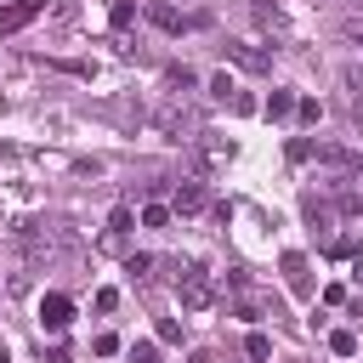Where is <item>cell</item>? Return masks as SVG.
Listing matches in <instances>:
<instances>
[{
    "label": "cell",
    "mask_w": 363,
    "mask_h": 363,
    "mask_svg": "<svg viewBox=\"0 0 363 363\" xmlns=\"http://www.w3.org/2000/svg\"><path fill=\"white\" fill-rule=\"evenodd\" d=\"M244 352H250V357H255V363H267V357H272V340H267V335H261V329H255V335H250V340H244Z\"/></svg>",
    "instance_id": "4fadbf2b"
},
{
    "label": "cell",
    "mask_w": 363,
    "mask_h": 363,
    "mask_svg": "<svg viewBox=\"0 0 363 363\" xmlns=\"http://www.w3.org/2000/svg\"><path fill=\"white\" fill-rule=\"evenodd\" d=\"M346 34H363V0L346 6Z\"/></svg>",
    "instance_id": "2e32d148"
},
{
    "label": "cell",
    "mask_w": 363,
    "mask_h": 363,
    "mask_svg": "<svg viewBox=\"0 0 363 363\" xmlns=\"http://www.w3.org/2000/svg\"><path fill=\"white\" fill-rule=\"evenodd\" d=\"M119 306V289H96V312H113Z\"/></svg>",
    "instance_id": "ac0fdd59"
},
{
    "label": "cell",
    "mask_w": 363,
    "mask_h": 363,
    "mask_svg": "<svg viewBox=\"0 0 363 363\" xmlns=\"http://www.w3.org/2000/svg\"><path fill=\"white\" fill-rule=\"evenodd\" d=\"M125 233H130V204H119L108 216V233H102V250H125Z\"/></svg>",
    "instance_id": "ba28073f"
},
{
    "label": "cell",
    "mask_w": 363,
    "mask_h": 363,
    "mask_svg": "<svg viewBox=\"0 0 363 363\" xmlns=\"http://www.w3.org/2000/svg\"><path fill=\"white\" fill-rule=\"evenodd\" d=\"M130 17H136V6H130V0H119V6H113V28H130Z\"/></svg>",
    "instance_id": "e0dca14e"
},
{
    "label": "cell",
    "mask_w": 363,
    "mask_h": 363,
    "mask_svg": "<svg viewBox=\"0 0 363 363\" xmlns=\"http://www.w3.org/2000/svg\"><path fill=\"white\" fill-rule=\"evenodd\" d=\"M284 113H295V96L289 91H272L267 96V119H284Z\"/></svg>",
    "instance_id": "30bf717a"
},
{
    "label": "cell",
    "mask_w": 363,
    "mask_h": 363,
    "mask_svg": "<svg viewBox=\"0 0 363 363\" xmlns=\"http://www.w3.org/2000/svg\"><path fill=\"white\" fill-rule=\"evenodd\" d=\"M176 295H182V306H187V312H204V306L216 301V272H210V267H199V261L176 267Z\"/></svg>",
    "instance_id": "7a4b0ae2"
},
{
    "label": "cell",
    "mask_w": 363,
    "mask_h": 363,
    "mask_svg": "<svg viewBox=\"0 0 363 363\" xmlns=\"http://www.w3.org/2000/svg\"><path fill=\"white\" fill-rule=\"evenodd\" d=\"M142 227H170V204H142Z\"/></svg>",
    "instance_id": "7c38bea8"
},
{
    "label": "cell",
    "mask_w": 363,
    "mask_h": 363,
    "mask_svg": "<svg viewBox=\"0 0 363 363\" xmlns=\"http://www.w3.org/2000/svg\"><path fill=\"white\" fill-rule=\"evenodd\" d=\"M130 363H159V346H153V340H136V346H130Z\"/></svg>",
    "instance_id": "5bb4252c"
},
{
    "label": "cell",
    "mask_w": 363,
    "mask_h": 363,
    "mask_svg": "<svg viewBox=\"0 0 363 363\" xmlns=\"http://www.w3.org/2000/svg\"><path fill=\"white\" fill-rule=\"evenodd\" d=\"M40 11H45V0H11V6H0V34H17V28H28Z\"/></svg>",
    "instance_id": "8992f818"
},
{
    "label": "cell",
    "mask_w": 363,
    "mask_h": 363,
    "mask_svg": "<svg viewBox=\"0 0 363 363\" xmlns=\"http://www.w3.org/2000/svg\"><path fill=\"white\" fill-rule=\"evenodd\" d=\"M193 147H199V164H204V170H221V164L233 159V142H227V136H216V130H199V136H193Z\"/></svg>",
    "instance_id": "5b68a950"
},
{
    "label": "cell",
    "mask_w": 363,
    "mask_h": 363,
    "mask_svg": "<svg viewBox=\"0 0 363 363\" xmlns=\"http://www.w3.org/2000/svg\"><path fill=\"white\" fill-rule=\"evenodd\" d=\"M312 6H318V0H312Z\"/></svg>",
    "instance_id": "44dd1931"
},
{
    "label": "cell",
    "mask_w": 363,
    "mask_h": 363,
    "mask_svg": "<svg viewBox=\"0 0 363 363\" xmlns=\"http://www.w3.org/2000/svg\"><path fill=\"white\" fill-rule=\"evenodd\" d=\"M153 130L164 136V142H193L204 125H199V113H193V102H182V96H170V102H159L153 108Z\"/></svg>",
    "instance_id": "6da1fadb"
},
{
    "label": "cell",
    "mask_w": 363,
    "mask_h": 363,
    "mask_svg": "<svg viewBox=\"0 0 363 363\" xmlns=\"http://www.w3.org/2000/svg\"><path fill=\"white\" fill-rule=\"evenodd\" d=\"M147 17H153V23L164 28V34H176V28H182V17H176L170 6H147Z\"/></svg>",
    "instance_id": "8fae6325"
},
{
    "label": "cell",
    "mask_w": 363,
    "mask_h": 363,
    "mask_svg": "<svg viewBox=\"0 0 363 363\" xmlns=\"http://www.w3.org/2000/svg\"><path fill=\"white\" fill-rule=\"evenodd\" d=\"M352 125L363 130V96H352Z\"/></svg>",
    "instance_id": "d6986e66"
},
{
    "label": "cell",
    "mask_w": 363,
    "mask_h": 363,
    "mask_svg": "<svg viewBox=\"0 0 363 363\" xmlns=\"http://www.w3.org/2000/svg\"><path fill=\"white\" fill-rule=\"evenodd\" d=\"M68 318H74L68 295H45V301H40V323H45L51 335H62V329H68Z\"/></svg>",
    "instance_id": "52a82bcc"
},
{
    "label": "cell",
    "mask_w": 363,
    "mask_h": 363,
    "mask_svg": "<svg viewBox=\"0 0 363 363\" xmlns=\"http://www.w3.org/2000/svg\"><path fill=\"white\" fill-rule=\"evenodd\" d=\"M295 113H301L306 125H318V113H323V108H318V96H301V102H295Z\"/></svg>",
    "instance_id": "9a60e30c"
},
{
    "label": "cell",
    "mask_w": 363,
    "mask_h": 363,
    "mask_svg": "<svg viewBox=\"0 0 363 363\" xmlns=\"http://www.w3.org/2000/svg\"><path fill=\"white\" fill-rule=\"evenodd\" d=\"M45 363H68V346H57V352H51V357H45Z\"/></svg>",
    "instance_id": "ffe728a7"
},
{
    "label": "cell",
    "mask_w": 363,
    "mask_h": 363,
    "mask_svg": "<svg viewBox=\"0 0 363 363\" xmlns=\"http://www.w3.org/2000/svg\"><path fill=\"white\" fill-rule=\"evenodd\" d=\"M329 352H335V357H357V335H352V329H335V335H329Z\"/></svg>",
    "instance_id": "9c48e42d"
},
{
    "label": "cell",
    "mask_w": 363,
    "mask_h": 363,
    "mask_svg": "<svg viewBox=\"0 0 363 363\" xmlns=\"http://www.w3.org/2000/svg\"><path fill=\"white\" fill-rule=\"evenodd\" d=\"M227 62H238L244 74H267L272 68V51H261L255 40H227Z\"/></svg>",
    "instance_id": "3957f363"
},
{
    "label": "cell",
    "mask_w": 363,
    "mask_h": 363,
    "mask_svg": "<svg viewBox=\"0 0 363 363\" xmlns=\"http://www.w3.org/2000/svg\"><path fill=\"white\" fill-rule=\"evenodd\" d=\"M210 204V187L199 182V176H187V182H176V199H170V216H199Z\"/></svg>",
    "instance_id": "277c9868"
}]
</instances>
